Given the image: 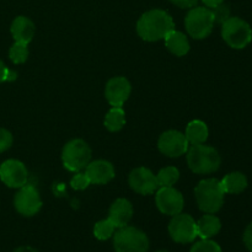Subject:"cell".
<instances>
[{
    "mask_svg": "<svg viewBox=\"0 0 252 252\" xmlns=\"http://www.w3.org/2000/svg\"><path fill=\"white\" fill-rule=\"evenodd\" d=\"M133 217V206L128 199L118 198L116 199L110 207L108 212V219L112 221L116 229L123 228L128 225Z\"/></svg>",
    "mask_w": 252,
    "mask_h": 252,
    "instance_id": "obj_16",
    "label": "cell"
},
{
    "mask_svg": "<svg viewBox=\"0 0 252 252\" xmlns=\"http://www.w3.org/2000/svg\"><path fill=\"white\" fill-rule=\"evenodd\" d=\"M221 37L231 48L244 49L251 43L252 29L241 17H228L221 24Z\"/></svg>",
    "mask_w": 252,
    "mask_h": 252,
    "instance_id": "obj_4",
    "label": "cell"
},
{
    "mask_svg": "<svg viewBox=\"0 0 252 252\" xmlns=\"http://www.w3.org/2000/svg\"><path fill=\"white\" fill-rule=\"evenodd\" d=\"M194 196L202 212L207 214H216L223 207L225 192L219 180L206 179L202 180L196 186Z\"/></svg>",
    "mask_w": 252,
    "mask_h": 252,
    "instance_id": "obj_2",
    "label": "cell"
},
{
    "mask_svg": "<svg viewBox=\"0 0 252 252\" xmlns=\"http://www.w3.org/2000/svg\"><path fill=\"white\" fill-rule=\"evenodd\" d=\"M202 1H203V4L206 5L207 7H212V9H214V7L223 4L224 0H202Z\"/></svg>",
    "mask_w": 252,
    "mask_h": 252,
    "instance_id": "obj_33",
    "label": "cell"
},
{
    "mask_svg": "<svg viewBox=\"0 0 252 252\" xmlns=\"http://www.w3.org/2000/svg\"><path fill=\"white\" fill-rule=\"evenodd\" d=\"M214 16H216V21H220L221 24H223L224 21H225L229 16V9L228 6H225V5H219V6L214 7Z\"/></svg>",
    "mask_w": 252,
    "mask_h": 252,
    "instance_id": "obj_30",
    "label": "cell"
},
{
    "mask_svg": "<svg viewBox=\"0 0 252 252\" xmlns=\"http://www.w3.org/2000/svg\"><path fill=\"white\" fill-rule=\"evenodd\" d=\"M169 234L172 240L177 244L193 243L198 236L196 221L189 214L181 212L172 217L169 224Z\"/></svg>",
    "mask_w": 252,
    "mask_h": 252,
    "instance_id": "obj_8",
    "label": "cell"
},
{
    "mask_svg": "<svg viewBox=\"0 0 252 252\" xmlns=\"http://www.w3.org/2000/svg\"><path fill=\"white\" fill-rule=\"evenodd\" d=\"M29 171L24 162L10 159L0 165V180L11 189H20L27 184Z\"/></svg>",
    "mask_w": 252,
    "mask_h": 252,
    "instance_id": "obj_12",
    "label": "cell"
},
{
    "mask_svg": "<svg viewBox=\"0 0 252 252\" xmlns=\"http://www.w3.org/2000/svg\"><path fill=\"white\" fill-rule=\"evenodd\" d=\"M155 203L162 214L171 217L181 213L185 206L184 196L174 187H160L155 194Z\"/></svg>",
    "mask_w": 252,
    "mask_h": 252,
    "instance_id": "obj_10",
    "label": "cell"
},
{
    "mask_svg": "<svg viewBox=\"0 0 252 252\" xmlns=\"http://www.w3.org/2000/svg\"><path fill=\"white\" fill-rule=\"evenodd\" d=\"M165 46L167 47L172 54L177 57H184L189 53V42L186 34L182 32L172 30L165 36Z\"/></svg>",
    "mask_w": 252,
    "mask_h": 252,
    "instance_id": "obj_18",
    "label": "cell"
},
{
    "mask_svg": "<svg viewBox=\"0 0 252 252\" xmlns=\"http://www.w3.org/2000/svg\"><path fill=\"white\" fill-rule=\"evenodd\" d=\"M103 125L110 132H118L126 125V113L122 107H112L106 115Z\"/></svg>",
    "mask_w": 252,
    "mask_h": 252,
    "instance_id": "obj_22",
    "label": "cell"
},
{
    "mask_svg": "<svg viewBox=\"0 0 252 252\" xmlns=\"http://www.w3.org/2000/svg\"><path fill=\"white\" fill-rule=\"evenodd\" d=\"M189 140L184 133L179 130H166L162 133L158 142V148L169 158H179L189 150Z\"/></svg>",
    "mask_w": 252,
    "mask_h": 252,
    "instance_id": "obj_11",
    "label": "cell"
},
{
    "mask_svg": "<svg viewBox=\"0 0 252 252\" xmlns=\"http://www.w3.org/2000/svg\"><path fill=\"white\" fill-rule=\"evenodd\" d=\"M14 206L17 213L24 217H33L41 211L42 199L38 191L31 185L20 187L14 197Z\"/></svg>",
    "mask_w": 252,
    "mask_h": 252,
    "instance_id": "obj_9",
    "label": "cell"
},
{
    "mask_svg": "<svg viewBox=\"0 0 252 252\" xmlns=\"http://www.w3.org/2000/svg\"><path fill=\"white\" fill-rule=\"evenodd\" d=\"M189 252H223L218 243L211 239H202L201 241L194 244Z\"/></svg>",
    "mask_w": 252,
    "mask_h": 252,
    "instance_id": "obj_26",
    "label": "cell"
},
{
    "mask_svg": "<svg viewBox=\"0 0 252 252\" xmlns=\"http://www.w3.org/2000/svg\"><path fill=\"white\" fill-rule=\"evenodd\" d=\"M132 91V86L125 76H115L106 84L105 96L112 107H122L128 100Z\"/></svg>",
    "mask_w": 252,
    "mask_h": 252,
    "instance_id": "obj_14",
    "label": "cell"
},
{
    "mask_svg": "<svg viewBox=\"0 0 252 252\" xmlns=\"http://www.w3.org/2000/svg\"><path fill=\"white\" fill-rule=\"evenodd\" d=\"M185 135H186L189 144H203L208 139L209 130L203 121L194 120L187 125Z\"/></svg>",
    "mask_w": 252,
    "mask_h": 252,
    "instance_id": "obj_21",
    "label": "cell"
},
{
    "mask_svg": "<svg viewBox=\"0 0 252 252\" xmlns=\"http://www.w3.org/2000/svg\"><path fill=\"white\" fill-rule=\"evenodd\" d=\"M170 1L181 9H189V7H193L198 2V0H170Z\"/></svg>",
    "mask_w": 252,
    "mask_h": 252,
    "instance_id": "obj_32",
    "label": "cell"
},
{
    "mask_svg": "<svg viewBox=\"0 0 252 252\" xmlns=\"http://www.w3.org/2000/svg\"><path fill=\"white\" fill-rule=\"evenodd\" d=\"M220 155L213 147L193 144L187 150V164L191 171L198 175L216 172L220 167Z\"/></svg>",
    "mask_w": 252,
    "mask_h": 252,
    "instance_id": "obj_3",
    "label": "cell"
},
{
    "mask_svg": "<svg viewBox=\"0 0 252 252\" xmlns=\"http://www.w3.org/2000/svg\"><path fill=\"white\" fill-rule=\"evenodd\" d=\"M224 192L229 194H239L248 189V177L243 172L234 171L225 175L220 181Z\"/></svg>",
    "mask_w": 252,
    "mask_h": 252,
    "instance_id": "obj_20",
    "label": "cell"
},
{
    "mask_svg": "<svg viewBox=\"0 0 252 252\" xmlns=\"http://www.w3.org/2000/svg\"><path fill=\"white\" fill-rule=\"evenodd\" d=\"M70 185L74 189H76V191H83V189H85L86 187L90 186L91 182L90 180H89V177L86 176V174H81V172H79V174H76L75 176L71 179Z\"/></svg>",
    "mask_w": 252,
    "mask_h": 252,
    "instance_id": "obj_27",
    "label": "cell"
},
{
    "mask_svg": "<svg viewBox=\"0 0 252 252\" xmlns=\"http://www.w3.org/2000/svg\"><path fill=\"white\" fill-rule=\"evenodd\" d=\"M157 252H169V251H165V250H159V251H157Z\"/></svg>",
    "mask_w": 252,
    "mask_h": 252,
    "instance_id": "obj_35",
    "label": "cell"
},
{
    "mask_svg": "<svg viewBox=\"0 0 252 252\" xmlns=\"http://www.w3.org/2000/svg\"><path fill=\"white\" fill-rule=\"evenodd\" d=\"M116 252H148L149 239L147 234L135 226H123L113 234Z\"/></svg>",
    "mask_w": 252,
    "mask_h": 252,
    "instance_id": "obj_5",
    "label": "cell"
},
{
    "mask_svg": "<svg viewBox=\"0 0 252 252\" xmlns=\"http://www.w3.org/2000/svg\"><path fill=\"white\" fill-rule=\"evenodd\" d=\"M64 167L71 172H79L88 166L91 160V149L83 139H73L66 143L62 152Z\"/></svg>",
    "mask_w": 252,
    "mask_h": 252,
    "instance_id": "obj_7",
    "label": "cell"
},
{
    "mask_svg": "<svg viewBox=\"0 0 252 252\" xmlns=\"http://www.w3.org/2000/svg\"><path fill=\"white\" fill-rule=\"evenodd\" d=\"M9 58L14 64H22L29 58V48L26 43L15 42L9 49Z\"/></svg>",
    "mask_w": 252,
    "mask_h": 252,
    "instance_id": "obj_25",
    "label": "cell"
},
{
    "mask_svg": "<svg viewBox=\"0 0 252 252\" xmlns=\"http://www.w3.org/2000/svg\"><path fill=\"white\" fill-rule=\"evenodd\" d=\"M175 29V22L169 12L161 9H153L144 12L137 22V32L144 41L155 42L165 38Z\"/></svg>",
    "mask_w": 252,
    "mask_h": 252,
    "instance_id": "obj_1",
    "label": "cell"
},
{
    "mask_svg": "<svg viewBox=\"0 0 252 252\" xmlns=\"http://www.w3.org/2000/svg\"><path fill=\"white\" fill-rule=\"evenodd\" d=\"M14 252H38V251H37L36 249L31 248V246H20V248H17Z\"/></svg>",
    "mask_w": 252,
    "mask_h": 252,
    "instance_id": "obj_34",
    "label": "cell"
},
{
    "mask_svg": "<svg viewBox=\"0 0 252 252\" xmlns=\"http://www.w3.org/2000/svg\"><path fill=\"white\" fill-rule=\"evenodd\" d=\"M11 33L15 42H22L29 44L36 32V27L31 19L26 16H17L11 24Z\"/></svg>",
    "mask_w": 252,
    "mask_h": 252,
    "instance_id": "obj_17",
    "label": "cell"
},
{
    "mask_svg": "<svg viewBox=\"0 0 252 252\" xmlns=\"http://www.w3.org/2000/svg\"><path fill=\"white\" fill-rule=\"evenodd\" d=\"M12 134L5 128H0V153L6 152L12 145Z\"/></svg>",
    "mask_w": 252,
    "mask_h": 252,
    "instance_id": "obj_28",
    "label": "cell"
},
{
    "mask_svg": "<svg viewBox=\"0 0 252 252\" xmlns=\"http://www.w3.org/2000/svg\"><path fill=\"white\" fill-rule=\"evenodd\" d=\"M216 22L214 12L209 7H193L185 17V27L194 39H203L212 33Z\"/></svg>",
    "mask_w": 252,
    "mask_h": 252,
    "instance_id": "obj_6",
    "label": "cell"
},
{
    "mask_svg": "<svg viewBox=\"0 0 252 252\" xmlns=\"http://www.w3.org/2000/svg\"><path fill=\"white\" fill-rule=\"evenodd\" d=\"M197 234L201 239H212L218 235L221 229V221L214 214H206L196 221Z\"/></svg>",
    "mask_w": 252,
    "mask_h": 252,
    "instance_id": "obj_19",
    "label": "cell"
},
{
    "mask_svg": "<svg viewBox=\"0 0 252 252\" xmlns=\"http://www.w3.org/2000/svg\"><path fill=\"white\" fill-rule=\"evenodd\" d=\"M116 226L113 225L112 221L110 219H103V220L97 221V223L94 225V236H95L97 240L105 241L108 240L110 238H112L113 234H115Z\"/></svg>",
    "mask_w": 252,
    "mask_h": 252,
    "instance_id": "obj_24",
    "label": "cell"
},
{
    "mask_svg": "<svg viewBox=\"0 0 252 252\" xmlns=\"http://www.w3.org/2000/svg\"><path fill=\"white\" fill-rule=\"evenodd\" d=\"M17 78V73L15 70L7 68L4 62L0 59V84L5 81H14Z\"/></svg>",
    "mask_w": 252,
    "mask_h": 252,
    "instance_id": "obj_29",
    "label": "cell"
},
{
    "mask_svg": "<svg viewBox=\"0 0 252 252\" xmlns=\"http://www.w3.org/2000/svg\"><path fill=\"white\" fill-rule=\"evenodd\" d=\"M180 171L175 166L164 167L157 175V181L159 187H174V185L179 181Z\"/></svg>",
    "mask_w": 252,
    "mask_h": 252,
    "instance_id": "obj_23",
    "label": "cell"
},
{
    "mask_svg": "<svg viewBox=\"0 0 252 252\" xmlns=\"http://www.w3.org/2000/svg\"><path fill=\"white\" fill-rule=\"evenodd\" d=\"M244 244H245L246 249L252 252V221L246 226L245 231H244Z\"/></svg>",
    "mask_w": 252,
    "mask_h": 252,
    "instance_id": "obj_31",
    "label": "cell"
},
{
    "mask_svg": "<svg viewBox=\"0 0 252 252\" xmlns=\"http://www.w3.org/2000/svg\"><path fill=\"white\" fill-rule=\"evenodd\" d=\"M85 169L86 176L94 185H106L115 177V167L107 160L89 162Z\"/></svg>",
    "mask_w": 252,
    "mask_h": 252,
    "instance_id": "obj_15",
    "label": "cell"
},
{
    "mask_svg": "<svg viewBox=\"0 0 252 252\" xmlns=\"http://www.w3.org/2000/svg\"><path fill=\"white\" fill-rule=\"evenodd\" d=\"M128 184L133 191L143 194V196L153 194L159 187L157 176L149 169L143 166L137 167L130 172L129 177H128Z\"/></svg>",
    "mask_w": 252,
    "mask_h": 252,
    "instance_id": "obj_13",
    "label": "cell"
}]
</instances>
